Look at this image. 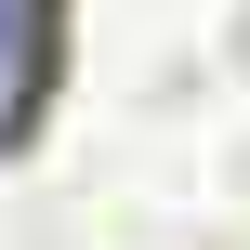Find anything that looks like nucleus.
Segmentation results:
<instances>
[{
    "mask_svg": "<svg viewBox=\"0 0 250 250\" xmlns=\"http://www.w3.org/2000/svg\"><path fill=\"white\" fill-rule=\"evenodd\" d=\"M40 79H53V0H0V132L40 105Z\"/></svg>",
    "mask_w": 250,
    "mask_h": 250,
    "instance_id": "nucleus-1",
    "label": "nucleus"
}]
</instances>
